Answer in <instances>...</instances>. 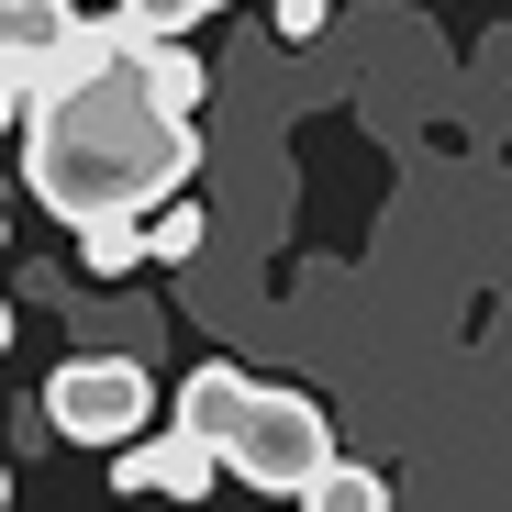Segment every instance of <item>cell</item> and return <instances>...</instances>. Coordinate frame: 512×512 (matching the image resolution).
<instances>
[{"label":"cell","instance_id":"11","mask_svg":"<svg viewBox=\"0 0 512 512\" xmlns=\"http://www.w3.org/2000/svg\"><path fill=\"white\" fill-rule=\"evenodd\" d=\"M323 23H334V0H279V34H290V45H312Z\"/></svg>","mask_w":512,"mask_h":512},{"label":"cell","instance_id":"7","mask_svg":"<svg viewBox=\"0 0 512 512\" xmlns=\"http://www.w3.org/2000/svg\"><path fill=\"white\" fill-rule=\"evenodd\" d=\"M290 501H301V512H390V479H379V468H357V457H323Z\"/></svg>","mask_w":512,"mask_h":512},{"label":"cell","instance_id":"5","mask_svg":"<svg viewBox=\"0 0 512 512\" xmlns=\"http://www.w3.org/2000/svg\"><path fill=\"white\" fill-rule=\"evenodd\" d=\"M123 78H134V101H145V112H167V123H190V112H201V90H212V67H201L179 34H123Z\"/></svg>","mask_w":512,"mask_h":512},{"label":"cell","instance_id":"8","mask_svg":"<svg viewBox=\"0 0 512 512\" xmlns=\"http://www.w3.org/2000/svg\"><path fill=\"white\" fill-rule=\"evenodd\" d=\"M201 201H156L145 223H134V256H145V268H179V256H201Z\"/></svg>","mask_w":512,"mask_h":512},{"label":"cell","instance_id":"12","mask_svg":"<svg viewBox=\"0 0 512 512\" xmlns=\"http://www.w3.org/2000/svg\"><path fill=\"white\" fill-rule=\"evenodd\" d=\"M0 123H23V78L12 67H0Z\"/></svg>","mask_w":512,"mask_h":512},{"label":"cell","instance_id":"14","mask_svg":"<svg viewBox=\"0 0 512 512\" xmlns=\"http://www.w3.org/2000/svg\"><path fill=\"white\" fill-rule=\"evenodd\" d=\"M0 501H12V468H0Z\"/></svg>","mask_w":512,"mask_h":512},{"label":"cell","instance_id":"13","mask_svg":"<svg viewBox=\"0 0 512 512\" xmlns=\"http://www.w3.org/2000/svg\"><path fill=\"white\" fill-rule=\"evenodd\" d=\"M0 346H12V301H0Z\"/></svg>","mask_w":512,"mask_h":512},{"label":"cell","instance_id":"3","mask_svg":"<svg viewBox=\"0 0 512 512\" xmlns=\"http://www.w3.org/2000/svg\"><path fill=\"white\" fill-rule=\"evenodd\" d=\"M145 412H156V379L134 368V357H67L56 379H45V423L67 446H134L145 435Z\"/></svg>","mask_w":512,"mask_h":512},{"label":"cell","instance_id":"9","mask_svg":"<svg viewBox=\"0 0 512 512\" xmlns=\"http://www.w3.org/2000/svg\"><path fill=\"white\" fill-rule=\"evenodd\" d=\"M201 12H223V0H112V23H123V34H190Z\"/></svg>","mask_w":512,"mask_h":512},{"label":"cell","instance_id":"6","mask_svg":"<svg viewBox=\"0 0 512 512\" xmlns=\"http://www.w3.org/2000/svg\"><path fill=\"white\" fill-rule=\"evenodd\" d=\"M67 34H78V12H67V0H0V67H12V78H34Z\"/></svg>","mask_w":512,"mask_h":512},{"label":"cell","instance_id":"4","mask_svg":"<svg viewBox=\"0 0 512 512\" xmlns=\"http://www.w3.org/2000/svg\"><path fill=\"white\" fill-rule=\"evenodd\" d=\"M223 468H212V446L201 435H179V423H167V435H134V446H112V490L134 501V490H167V501H201Z\"/></svg>","mask_w":512,"mask_h":512},{"label":"cell","instance_id":"15","mask_svg":"<svg viewBox=\"0 0 512 512\" xmlns=\"http://www.w3.org/2000/svg\"><path fill=\"white\" fill-rule=\"evenodd\" d=\"M0 245H12V212H0Z\"/></svg>","mask_w":512,"mask_h":512},{"label":"cell","instance_id":"10","mask_svg":"<svg viewBox=\"0 0 512 512\" xmlns=\"http://www.w3.org/2000/svg\"><path fill=\"white\" fill-rule=\"evenodd\" d=\"M78 245H90L101 279H134V268H145V256H134V223H78Z\"/></svg>","mask_w":512,"mask_h":512},{"label":"cell","instance_id":"2","mask_svg":"<svg viewBox=\"0 0 512 512\" xmlns=\"http://www.w3.org/2000/svg\"><path fill=\"white\" fill-rule=\"evenodd\" d=\"M179 435H201L212 468L245 479V490H301V479L334 457L323 401H301V390H256V379L223 368V357L179 379Z\"/></svg>","mask_w":512,"mask_h":512},{"label":"cell","instance_id":"1","mask_svg":"<svg viewBox=\"0 0 512 512\" xmlns=\"http://www.w3.org/2000/svg\"><path fill=\"white\" fill-rule=\"evenodd\" d=\"M201 167V134L134 101L123 23H78L23 78V179L56 223H145Z\"/></svg>","mask_w":512,"mask_h":512}]
</instances>
